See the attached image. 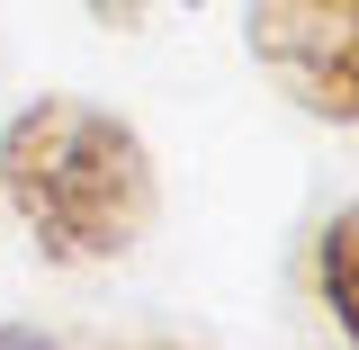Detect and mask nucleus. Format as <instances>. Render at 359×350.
I'll list each match as a JSON object with an SVG mask.
<instances>
[{
    "label": "nucleus",
    "instance_id": "f03ea898",
    "mask_svg": "<svg viewBox=\"0 0 359 350\" xmlns=\"http://www.w3.org/2000/svg\"><path fill=\"white\" fill-rule=\"evenodd\" d=\"M252 63L323 126H359V0H243Z\"/></svg>",
    "mask_w": 359,
    "mask_h": 350
},
{
    "label": "nucleus",
    "instance_id": "423d86ee",
    "mask_svg": "<svg viewBox=\"0 0 359 350\" xmlns=\"http://www.w3.org/2000/svg\"><path fill=\"white\" fill-rule=\"evenodd\" d=\"M144 350H189V342H144Z\"/></svg>",
    "mask_w": 359,
    "mask_h": 350
},
{
    "label": "nucleus",
    "instance_id": "20e7f679",
    "mask_svg": "<svg viewBox=\"0 0 359 350\" xmlns=\"http://www.w3.org/2000/svg\"><path fill=\"white\" fill-rule=\"evenodd\" d=\"M81 9L99 27H144V18H153V0H81Z\"/></svg>",
    "mask_w": 359,
    "mask_h": 350
},
{
    "label": "nucleus",
    "instance_id": "f257e3e1",
    "mask_svg": "<svg viewBox=\"0 0 359 350\" xmlns=\"http://www.w3.org/2000/svg\"><path fill=\"white\" fill-rule=\"evenodd\" d=\"M0 198L36 234V252L63 269L126 261L162 207L144 135L90 99H27L0 126Z\"/></svg>",
    "mask_w": 359,
    "mask_h": 350
},
{
    "label": "nucleus",
    "instance_id": "39448f33",
    "mask_svg": "<svg viewBox=\"0 0 359 350\" xmlns=\"http://www.w3.org/2000/svg\"><path fill=\"white\" fill-rule=\"evenodd\" d=\"M0 350H63V342H45V332H0Z\"/></svg>",
    "mask_w": 359,
    "mask_h": 350
},
{
    "label": "nucleus",
    "instance_id": "7ed1b4c3",
    "mask_svg": "<svg viewBox=\"0 0 359 350\" xmlns=\"http://www.w3.org/2000/svg\"><path fill=\"white\" fill-rule=\"evenodd\" d=\"M314 278H323L332 323H341L351 350H359V207H341V216L323 224V243H314Z\"/></svg>",
    "mask_w": 359,
    "mask_h": 350
}]
</instances>
